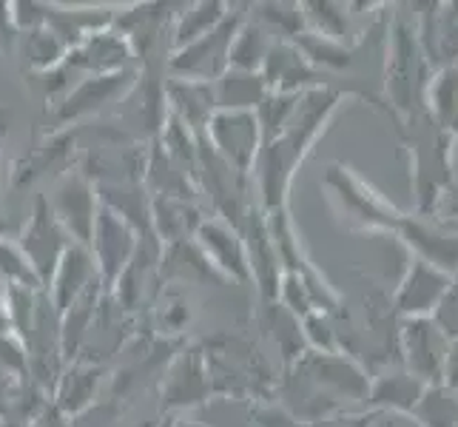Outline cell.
<instances>
[{
  "mask_svg": "<svg viewBox=\"0 0 458 427\" xmlns=\"http://www.w3.org/2000/svg\"><path fill=\"white\" fill-rule=\"evenodd\" d=\"M240 18H225L214 31H208L205 38H199L197 43H191L188 49L180 55L182 60H177V69L197 74V77H214L225 66H231V46L240 35Z\"/></svg>",
  "mask_w": 458,
  "mask_h": 427,
  "instance_id": "cell-4",
  "label": "cell"
},
{
  "mask_svg": "<svg viewBox=\"0 0 458 427\" xmlns=\"http://www.w3.org/2000/svg\"><path fill=\"white\" fill-rule=\"evenodd\" d=\"M424 393H428V385H424L421 379L407 376V373H396V376L382 379V382H376V388L370 393V402L390 407V410L413 414V410L419 407V402L424 399Z\"/></svg>",
  "mask_w": 458,
  "mask_h": 427,
  "instance_id": "cell-8",
  "label": "cell"
},
{
  "mask_svg": "<svg viewBox=\"0 0 458 427\" xmlns=\"http://www.w3.org/2000/svg\"><path fill=\"white\" fill-rule=\"evenodd\" d=\"M205 254L214 260V265L225 268V271L236 279H248L250 277V260H248V245L219 223H208L199 231Z\"/></svg>",
  "mask_w": 458,
  "mask_h": 427,
  "instance_id": "cell-6",
  "label": "cell"
},
{
  "mask_svg": "<svg viewBox=\"0 0 458 427\" xmlns=\"http://www.w3.org/2000/svg\"><path fill=\"white\" fill-rule=\"evenodd\" d=\"M433 123L438 129L458 134V69H441L430 83Z\"/></svg>",
  "mask_w": 458,
  "mask_h": 427,
  "instance_id": "cell-10",
  "label": "cell"
},
{
  "mask_svg": "<svg viewBox=\"0 0 458 427\" xmlns=\"http://www.w3.org/2000/svg\"><path fill=\"white\" fill-rule=\"evenodd\" d=\"M450 288L453 285L445 271H438V268H433L424 260H416L413 268H410V274L402 282L396 305L402 313L413 316V320H424L430 311L438 308V303L447 296Z\"/></svg>",
  "mask_w": 458,
  "mask_h": 427,
  "instance_id": "cell-5",
  "label": "cell"
},
{
  "mask_svg": "<svg viewBox=\"0 0 458 427\" xmlns=\"http://www.w3.org/2000/svg\"><path fill=\"white\" fill-rule=\"evenodd\" d=\"M267 52L271 49H267V43L262 38V29L242 26L233 46H231V66L240 69V72H254V69L265 66Z\"/></svg>",
  "mask_w": 458,
  "mask_h": 427,
  "instance_id": "cell-12",
  "label": "cell"
},
{
  "mask_svg": "<svg viewBox=\"0 0 458 427\" xmlns=\"http://www.w3.org/2000/svg\"><path fill=\"white\" fill-rule=\"evenodd\" d=\"M445 382L450 388H458V342H450L447 365H445Z\"/></svg>",
  "mask_w": 458,
  "mask_h": 427,
  "instance_id": "cell-15",
  "label": "cell"
},
{
  "mask_svg": "<svg viewBox=\"0 0 458 427\" xmlns=\"http://www.w3.org/2000/svg\"><path fill=\"white\" fill-rule=\"evenodd\" d=\"M216 100L225 108H242V112H250V106L265 103V77L254 74V72L231 69V72H225L223 83H219Z\"/></svg>",
  "mask_w": 458,
  "mask_h": 427,
  "instance_id": "cell-9",
  "label": "cell"
},
{
  "mask_svg": "<svg viewBox=\"0 0 458 427\" xmlns=\"http://www.w3.org/2000/svg\"><path fill=\"white\" fill-rule=\"evenodd\" d=\"M441 49H445V57H455L458 55V6H453V12L447 14V26H445V38H441Z\"/></svg>",
  "mask_w": 458,
  "mask_h": 427,
  "instance_id": "cell-14",
  "label": "cell"
},
{
  "mask_svg": "<svg viewBox=\"0 0 458 427\" xmlns=\"http://www.w3.org/2000/svg\"><path fill=\"white\" fill-rule=\"evenodd\" d=\"M402 231L407 236V243L419 251V260L430 262L433 268H447V271H455L458 268V236L455 234H436L433 228H428L419 219L407 223L402 219Z\"/></svg>",
  "mask_w": 458,
  "mask_h": 427,
  "instance_id": "cell-7",
  "label": "cell"
},
{
  "mask_svg": "<svg viewBox=\"0 0 458 427\" xmlns=\"http://www.w3.org/2000/svg\"><path fill=\"white\" fill-rule=\"evenodd\" d=\"M387 83L399 106L410 112V98H413V43L407 40V31H399L396 38V57H393V72Z\"/></svg>",
  "mask_w": 458,
  "mask_h": 427,
  "instance_id": "cell-11",
  "label": "cell"
},
{
  "mask_svg": "<svg viewBox=\"0 0 458 427\" xmlns=\"http://www.w3.org/2000/svg\"><path fill=\"white\" fill-rule=\"evenodd\" d=\"M259 132H262L259 117L254 112H242V108H225V112H219L211 120V134L216 149L240 171H248L254 166L259 151Z\"/></svg>",
  "mask_w": 458,
  "mask_h": 427,
  "instance_id": "cell-2",
  "label": "cell"
},
{
  "mask_svg": "<svg viewBox=\"0 0 458 427\" xmlns=\"http://www.w3.org/2000/svg\"><path fill=\"white\" fill-rule=\"evenodd\" d=\"M433 322L450 342H458V291L455 288H450L447 296L438 303V308L433 313Z\"/></svg>",
  "mask_w": 458,
  "mask_h": 427,
  "instance_id": "cell-13",
  "label": "cell"
},
{
  "mask_svg": "<svg viewBox=\"0 0 458 427\" xmlns=\"http://www.w3.org/2000/svg\"><path fill=\"white\" fill-rule=\"evenodd\" d=\"M453 228H455V231H458V223H453Z\"/></svg>",
  "mask_w": 458,
  "mask_h": 427,
  "instance_id": "cell-16",
  "label": "cell"
},
{
  "mask_svg": "<svg viewBox=\"0 0 458 427\" xmlns=\"http://www.w3.org/2000/svg\"><path fill=\"white\" fill-rule=\"evenodd\" d=\"M327 188L334 192L336 202L342 205V214L356 219L361 226H378V228H402V217L396 214V209L378 197L376 192L361 183L359 177H353L347 168L334 166L325 177Z\"/></svg>",
  "mask_w": 458,
  "mask_h": 427,
  "instance_id": "cell-1",
  "label": "cell"
},
{
  "mask_svg": "<svg viewBox=\"0 0 458 427\" xmlns=\"http://www.w3.org/2000/svg\"><path fill=\"white\" fill-rule=\"evenodd\" d=\"M404 347H407L410 371H413V376L421 379L424 385L445 376L450 342L433 320H428V316H424V320H410L404 328Z\"/></svg>",
  "mask_w": 458,
  "mask_h": 427,
  "instance_id": "cell-3",
  "label": "cell"
}]
</instances>
